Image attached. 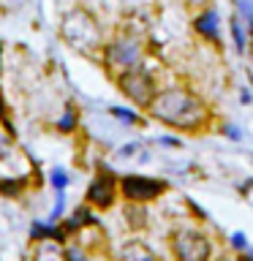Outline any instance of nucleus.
<instances>
[{"instance_id":"nucleus-26","label":"nucleus","mask_w":253,"mask_h":261,"mask_svg":"<svg viewBox=\"0 0 253 261\" xmlns=\"http://www.w3.org/2000/svg\"><path fill=\"white\" fill-rule=\"evenodd\" d=\"M226 136H229V139H237V142H240V139H242L240 128H226Z\"/></svg>"},{"instance_id":"nucleus-13","label":"nucleus","mask_w":253,"mask_h":261,"mask_svg":"<svg viewBox=\"0 0 253 261\" xmlns=\"http://www.w3.org/2000/svg\"><path fill=\"white\" fill-rule=\"evenodd\" d=\"M125 223L131 231H144L147 228V210H144V204H125Z\"/></svg>"},{"instance_id":"nucleus-20","label":"nucleus","mask_w":253,"mask_h":261,"mask_svg":"<svg viewBox=\"0 0 253 261\" xmlns=\"http://www.w3.org/2000/svg\"><path fill=\"white\" fill-rule=\"evenodd\" d=\"M63 212H65V191H57L55 193V207L49 210V223H60V218H63Z\"/></svg>"},{"instance_id":"nucleus-17","label":"nucleus","mask_w":253,"mask_h":261,"mask_svg":"<svg viewBox=\"0 0 253 261\" xmlns=\"http://www.w3.org/2000/svg\"><path fill=\"white\" fill-rule=\"evenodd\" d=\"M232 38L237 52H245V22L240 19V14L232 16Z\"/></svg>"},{"instance_id":"nucleus-6","label":"nucleus","mask_w":253,"mask_h":261,"mask_svg":"<svg viewBox=\"0 0 253 261\" xmlns=\"http://www.w3.org/2000/svg\"><path fill=\"white\" fill-rule=\"evenodd\" d=\"M117 191L128 204H147V201H155L166 191V182L144 174H125L117 179Z\"/></svg>"},{"instance_id":"nucleus-15","label":"nucleus","mask_w":253,"mask_h":261,"mask_svg":"<svg viewBox=\"0 0 253 261\" xmlns=\"http://www.w3.org/2000/svg\"><path fill=\"white\" fill-rule=\"evenodd\" d=\"M49 185H52V191L57 193V191H65V188L71 185V174L65 171L63 166H52V171H49Z\"/></svg>"},{"instance_id":"nucleus-9","label":"nucleus","mask_w":253,"mask_h":261,"mask_svg":"<svg viewBox=\"0 0 253 261\" xmlns=\"http://www.w3.org/2000/svg\"><path fill=\"white\" fill-rule=\"evenodd\" d=\"M117 261H158V258H155V253H153V248H150L147 242H142V240H128V242L120 245Z\"/></svg>"},{"instance_id":"nucleus-3","label":"nucleus","mask_w":253,"mask_h":261,"mask_svg":"<svg viewBox=\"0 0 253 261\" xmlns=\"http://www.w3.org/2000/svg\"><path fill=\"white\" fill-rule=\"evenodd\" d=\"M114 82H117L120 93L125 95L134 106H139V109H147V106L153 103L155 93H158V90H155L153 73L147 71L142 63L131 65V68H125V71H120L117 76H114Z\"/></svg>"},{"instance_id":"nucleus-4","label":"nucleus","mask_w":253,"mask_h":261,"mask_svg":"<svg viewBox=\"0 0 253 261\" xmlns=\"http://www.w3.org/2000/svg\"><path fill=\"white\" fill-rule=\"evenodd\" d=\"M142 41L136 36H128V33H120L114 36L112 41H104V49H101V63L104 68H109L114 73L131 68V65H139L142 63Z\"/></svg>"},{"instance_id":"nucleus-24","label":"nucleus","mask_w":253,"mask_h":261,"mask_svg":"<svg viewBox=\"0 0 253 261\" xmlns=\"http://www.w3.org/2000/svg\"><path fill=\"white\" fill-rule=\"evenodd\" d=\"M232 245H234L237 250H245V248H248V240H245L242 231H234V234H232Z\"/></svg>"},{"instance_id":"nucleus-1","label":"nucleus","mask_w":253,"mask_h":261,"mask_svg":"<svg viewBox=\"0 0 253 261\" xmlns=\"http://www.w3.org/2000/svg\"><path fill=\"white\" fill-rule=\"evenodd\" d=\"M153 120L177 130H199L207 122V106L199 95L183 87H166L155 93L153 103L147 106Z\"/></svg>"},{"instance_id":"nucleus-18","label":"nucleus","mask_w":253,"mask_h":261,"mask_svg":"<svg viewBox=\"0 0 253 261\" xmlns=\"http://www.w3.org/2000/svg\"><path fill=\"white\" fill-rule=\"evenodd\" d=\"M14 155V134L0 125V163H6Z\"/></svg>"},{"instance_id":"nucleus-10","label":"nucleus","mask_w":253,"mask_h":261,"mask_svg":"<svg viewBox=\"0 0 253 261\" xmlns=\"http://www.w3.org/2000/svg\"><path fill=\"white\" fill-rule=\"evenodd\" d=\"M193 28H196L199 36H204V38H210V41H215V44H218L220 22H218V11H215V8H204V11L193 19Z\"/></svg>"},{"instance_id":"nucleus-25","label":"nucleus","mask_w":253,"mask_h":261,"mask_svg":"<svg viewBox=\"0 0 253 261\" xmlns=\"http://www.w3.org/2000/svg\"><path fill=\"white\" fill-rule=\"evenodd\" d=\"M158 142H161V144H166V147H180V142H177V139H171V136H161Z\"/></svg>"},{"instance_id":"nucleus-16","label":"nucleus","mask_w":253,"mask_h":261,"mask_svg":"<svg viewBox=\"0 0 253 261\" xmlns=\"http://www.w3.org/2000/svg\"><path fill=\"white\" fill-rule=\"evenodd\" d=\"M109 114H112V117L117 120V122H122V125H139V122H142V117H139L136 112L125 109V106H112Z\"/></svg>"},{"instance_id":"nucleus-29","label":"nucleus","mask_w":253,"mask_h":261,"mask_svg":"<svg viewBox=\"0 0 253 261\" xmlns=\"http://www.w3.org/2000/svg\"><path fill=\"white\" fill-rule=\"evenodd\" d=\"M250 256H253V250H250Z\"/></svg>"},{"instance_id":"nucleus-7","label":"nucleus","mask_w":253,"mask_h":261,"mask_svg":"<svg viewBox=\"0 0 253 261\" xmlns=\"http://www.w3.org/2000/svg\"><path fill=\"white\" fill-rule=\"evenodd\" d=\"M117 201V177L109 169H101V174H95V179L87 185L85 204L95 210H112Z\"/></svg>"},{"instance_id":"nucleus-14","label":"nucleus","mask_w":253,"mask_h":261,"mask_svg":"<svg viewBox=\"0 0 253 261\" xmlns=\"http://www.w3.org/2000/svg\"><path fill=\"white\" fill-rule=\"evenodd\" d=\"M55 128L60 130L63 136L73 134V130L79 128V109H77V106H73V103H68V106H65V112L60 114V120L55 122Z\"/></svg>"},{"instance_id":"nucleus-27","label":"nucleus","mask_w":253,"mask_h":261,"mask_svg":"<svg viewBox=\"0 0 253 261\" xmlns=\"http://www.w3.org/2000/svg\"><path fill=\"white\" fill-rule=\"evenodd\" d=\"M191 6H204V3H210V0H188Z\"/></svg>"},{"instance_id":"nucleus-19","label":"nucleus","mask_w":253,"mask_h":261,"mask_svg":"<svg viewBox=\"0 0 253 261\" xmlns=\"http://www.w3.org/2000/svg\"><path fill=\"white\" fill-rule=\"evenodd\" d=\"M63 253H65V261H93V258H90V253L82 248L79 242H73V245L65 242L63 245Z\"/></svg>"},{"instance_id":"nucleus-5","label":"nucleus","mask_w":253,"mask_h":261,"mask_svg":"<svg viewBox=\"0 0 253 261\" xmlns=\"http://www.w3.org/2000/svg\"><path fill=\"white\" fill-rule=\"evenodd\" d=\"M171 256H174V261H210L212 245L201 231L180 228L171 234Z\"/></svg>"},{"instance_id":"nucleus-22","label":"nucleus","mask_w":253,"mask_h":261,"mask_svg":"<svg viewBox=\"0 0 253 261\" xmlns=\"http://www.w3.org/2000/svg\"><path fill=\"white\" fill-rule=\"evenodd\" d=\"M139 150H142V144H139V142H128V144H122L120 150H117V158L120 161H128V158H134Z\"/></svg>"},{"instance_id":"nucleus-11","label":"nucleus","mask_w":253,"mask_h":261,"mask_svg":"<svg viewBox=\"0 0 253 261\" xmlns=\"http://www.w3.org/2000/svg\"><path fill=\"white\" fill-rule=\"evenodd\" d=\"M30 261H65L63 245H57V242H52V240H46V242H33Z\"/></svg>"},{"instance_id":"nucleus-2","label":"nucleus","mask_w":253,"mask_h":261,"mask_svg":"<svg viewBox=\"0 0 253 261\" xmlns=\"http://www.w3.org/2000/svg\"><path fill=\"white\" fill-rule=\"evenodd\" d=\"M60 38L63 44L73 49L82 57H95L104 49V33L101 24L85 6H77L63 14L60 19Z\"/></svg>"},{"instance_id":"nucleus-8","label":"nucleus","mask_w":253,"mask_h":261,"mask_svg":"<svg viewBox=\"0 0 253 261\" xmlns=\"http://www.w3.org/2000/svg\"><path fill=\"white\" fill-rule=\"evenodd\" d=\"M98 226V215L93 212V207H87V204H82L71 212L68 218H60V228L65 231V237H77L79 231H85V228H95Z\"/></svg>"},{"instance_id":"nucleus-21","label":"nucleus","mask_w":253,"mask_h":261,"mask_svg":"<svg viewBox=\"0 0 253 261\" xmlns=\"http://www.w3.org/2000/svg\"><path fill=\"white\" fill-rule=\"evenodd\" d=\"M234 6H237L240 19H245L253 28V0H234Z\"/></svg>"},{"instance_id":"nucleus-28","label":"nucleus","mask_w":253,"mask_h":261,"mask_svg":"<svg viewBox=\"0 0 253 261\" xmlns=\"http://www.w3.org/2000/svg\"><path fill=\"white\" fill-rule=\"evenodd\" d=\"M240 261H248V258H240Z\"/></svg>"},{"instance_id":"nucleus-23","label":"nucleus","mask_w":253,"mask_h":261,"mask_svg":"<svg viewBox=\"0 0 253 261\" xmlns=\"http://www.w3.org/2000/svg\"><path fill=\"white\" fill-rule=\"evenodd\" d=\"M0 63H3V41H0ZM0 125H3L6 130H11V134H14V125H11V120H8V114H6L3 95H0Z\"/></svg>"},{"instance_id":"nucleus-12","label":"nucleus","mask_w":253,"mask_h":261,"mask_svg":"<svg viewBox=\"0 0 253 261\" xmlns=\"http://www.w3.org/2000/svg\"><path fill=\"white\" fill-rule=\"evenodd\" d=\"M30 188V177H0V196L3 199H22Z\"/></svg>"}]
</instances>
